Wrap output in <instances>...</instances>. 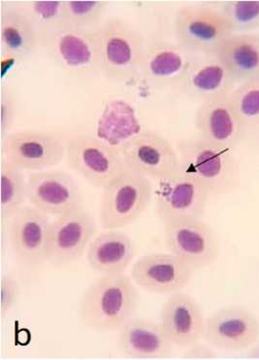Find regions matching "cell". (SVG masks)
<instances>
[{"label":"cell","instance_id":"6da1fadb","mask_svg":"<svg viewBox=\"0 0 259 360\" xmlns=\"http://www.w3.org/2000/svg\"><path fill=\"white\" fill-rule=\"evenodd\" d=\"M138 306L139 292L130 276H101L82 293L77 316L89 329L116 331L134 316Z\"/></svg>","mask_w":259,"mask_h":360},{"label":"cell","instance_id":"7a4b0ae2","mask_svg":"<svg viewBox=\"0 0 259 360\" xmlns=\"http://www.w3.org/2000/svg\"><path fill=\"white\" fill-rule=\"evenodd\" d=\"M179 169L203 184L212 195H225L238 181L239 166L233 149L198 136L177 143Z\"/></svg>","mask_w":259,"mask_h":360},{"label":"cell","instance_id":"3957f363","mask_svg":"<svg viewBox=\"0 0 259 360\" xmlns=\"http://www.w3.org/2000/svg\"><path fill=\"white\" fill-rule=\"evenodd\" d=\"M100 70L105 78L127 82L141 75L147 46L142 34L127 20L108 18L97 30Z\"/></svg>","mask_w":259,"mask_h":360},{"label":"cell","instance_id":"277c9868","mask_svg":"<svg viewBox=\"0 0 259 360\" xmlns=\"http://www.w3.org/2000/svg\"><path fill=\"white\" fill-rule=\"evenodd\" d=\"M153 196L152 180L130 169L102 190L99 221L102 229H120L135 223Z\"/></svg>","mask_w":259,"mask_h":360},{"label":"cell","instance_id":"5b68a950","mask_svg":"<svg viewBox=\"0 0 259 360\" xmlns=\"http://www.w3.org/2000/svg\"><path fill=\"white\" fill-rule=\"evenodd\" d=\"M176 42L196 56L217 53L233 34L220 10L206 4L186 5L174 19Z\"/></svg>","mask_w":259,"mask_h":360},{"label":"cell","instance_id":"8992f818","mask_svg":"<svg viewBox=\"0 0 259 360\" xmlns=\"http://www.w3.org/2000/svg\"><path fill=\"white\" fill-rule=\"evenodd\" d=\"M65 162L72 171L102 190L127 169L118 148L89 134L68 138Z\"/></svg>","mask_w":259,"mask_h":360},{"label":"cell","instance_id":"52a82bcc","mask_svg":"<svg viewBox=\"0 0 259 360\" xmlns=\"http://www.w3.org/2000/svg\"><path fill=\"white\" fill-rule=\"evenodd\" d=\"M68 138L42 130L11 132L2 140L4 158L23 171L49 170L65 160Z\"/></svg>","mask_w":259,"mask_h":360},{"label":"cell","instance_id":"ba28073f","mask_svg":"<svg viewBox=\"0 0 259 360\" xmlns=\"http://www.w3.org/2000/svg\"><path fill=\"white\" fill-rule=\"evenodd\" d=\"M211 195L203 184L179 169L158 181L156 214L163 226L183 219H203Z\"/></svg>","mask_w":259,"mask_h":360},{"label":"cell","instance_id":"9c48e42d","mask_svg":"<svg viewBox=\"0 0 259 360\" xmlns=\"http://www.w3.org/2000/svg\"><path fill=\"white\" fill-rule=\"evenodd\" d=\"M96 221L82 208L56 217L49 229L47 262L63 267L78 262L96 235Z\"/></svg>","mask_w":259,"mask_h":360},{"label":"cell","instance_id":"30bf717a","mask_svg":"<svg viewBox=\"0 0 259 360\" xmlns=\"http://www.w3.org/2000/svg\"><path fill=\"white\" fill-rule=\"evenodd\" d=\"M164 241L168 252L186 262L194 271L212 266L220 257L217 235L202 219H183L165 224Z\"/></svg>","mask_w":259,"mask_h":360},{"label":"cell","instance_id":"8fae6325","mask_svg":"<svg viewBox=\"0 0 259 360\" xmlns=\"http://www.w3.org/2000/svg\"><path fill=\"white\" fill-rule=\"evenodd\" d=\"M127 169L160 181L179 170L176 148L163 135L153 131L133 135L118 147Z\"/></svg>","mask_w":259,"mask_h":360},{"label":"cell","instance_id":"7c38bea8","mask_svg":"<svg viewBox=\"0 0 259 360\" xmlns=\"http://www.w3.org/2000/svg\"><path fill=\"white\" fill-rule=\"evenodd\" d=\"M49 214L35 207L25 205L8 223L10 247L20 266L38 269L47 262Z\"/></svg>","mask_w":259,"mask_h":360},{"label":"cell","instance_id":"4fadbf2b","mask_svg":"<svg viewBox=\"0 0 259 360\" xmlns=\"http://www.w3.org/2000/svg\"><path fill=\"white\" fill-rule=\"evenodd\" d=\"M45 49L56 65L77 77H91L101 73L97 30L63 27Z\"/></svg>","mask_w":259,"mask_h":360},{"label":"cell","instance_id":"5bb4252c","mask_svg":"<svg viewBox=\"0 0 259 360\" xmlns=\"http://www.w3.org/2000/svg\"><path fill=\"white\" fill-rule=\"evenodd\" d=\"M27 179L28 203L49 216H61L84 207L80 186L65 171H36Z\"/></svg>","mask_w":259,"mask_h":360},{"label":"cell","instance_id":"9a60e30c","mask_svg":"<svg viewBox=\"0 0 259 360\" xmlns=\"http://www.w3.org/2000/svg\"><path fill=\"white\" fill-rule=\"evenodd\" d=\"M259 321L250 309L225 306L208 316L203 340L222 351H243L258 341Z\"/></svg>","mask_w":259,"mask_h":360},{"label":"cell","instance_id":"2e32d148","mask_svg":"<svg viewBox=\"0 0 259 360\" xmlns=\"http://www.w3.org/2000/svg\"><path fill=\"white\" fill-rule=\"evenodd\" d=\"M194 270L171 252H153L139 257L130 270L135 285L146 292L172 295L191 282Z\"/></svg>","mask_w":259,"mask_h":360},{"label":"cell","instance_id":"e0dca14e","mask_svg":"<svg viewBox=\"0 0 259 360\" xmlns=\"http://www.w3.org/2000/svg\"><path fill=\"white\" fill-rule=\"evenodd\" d=\"M237 85L224 61L212 53L196 56L176 88L188 98L203 103L228 98Z\"/></svg>","mask_w":259,"mask_h":360},{"label":"cell","instance_id":"ac0fdd59","mask_svg":"<svg viewBox=\"0 0 259 360\" xmlns=\"http://www.w3.org/2000/svg\"><path fill=\"white\" fill-rule=\"evenodd\" d=\"M160 323L173 346L186 349L203 339L206 319L199 303L182 290L164 302Z\"/></svg>","mask_w":259,"mask_h":360},{"label":"cell","instance_id":"d6986e66","mask_svg":"<svg viewBox=\"0 0 259 360\" xmlns=\"http://www.w3.org/2000/svg\"><path fill=\"white\" fill-rule=\"evenodd\" d=\"M117 344L122 356L132 359H166L173 348L160 321L135 316L118 330Z\"/></svg>","mask_w":259,"mask_h":360},{"label":"cell","instance_id":"ffe728a7","mask_svg":"<svg viewBox=\"0 0 259 360\" xmlns=\"http://www.w3.org/2000/svg\"><path fill=\"white\" fill-rule=\"evenodd\" d=\"M196 57L176 41H158L147 46L141 76L149 85L176 88Z\"/></svg>","mask_w":259,"mask_h":360},{"label":"cell","instance_id":"44dd1931","mask_svg":"<svg viewBox=\"0 0 259 360\" xmlns=\"http://www.w3.org/2000/svg\"><path fill=\"white\" fill-rule=\"evenodd\" d=\"M136 257L134 241L119 229H105L92 239L86 259L101 276L125 274Z\"/></svg>","mask_w":259,"mask_h":360},{"label":"cell","instance_id":"7402d4cb","mask_svg":"<svg viewBox=\"0 0 259 360\" xmlns=\"http://www.w3.org/2000/svg\"><path fill=\"white\" fill-rule=\"evenodd\" d=\"M194 121L200 137L230 149L239 144L245 134L246 127L236 115L228 98L200 104Z\"/></svg>","mask_w":259,"mask_h":360},{"label":"cell","instance_id":"603a6c76","mask_svg":"<svg viewBox=\"0 0 259 360\" xmlns=\"http://www.w3.org/2000/svg\"><path fill=\"white\" fill-rule=\"evenodd\" d=\"M0 34L4 55L13 60H25L39 48L32 20L22 4L2 10Z\"/></svg>","mask_w":259,"mask_h":360},{"label":"cell","instance_id":"cb8c5ba5","mask_svg":"<svg viewBox=\"0 0 259 360\" xmlns=\"http://www.w3.org/2000/svg\"><path fill=\"white\" fill-rule=\"evenodd\" d=\"M215 55L224 61L238 84L259 77V34L233 33Z\"/></svg>","mask_w":259,"mask_h":360},{"label":"cell","instance_id":"d4e9b609","mask_svg":"<svg viewBox=\"0 0 259 360\" xmlns=\"http://www.w3.org/2000/svg\"><path fill=\"white\" fill-rule=\"evenodd\" d=\"M1 204L0 214L2 221L9 223L20 210L24 208L27 200V179L24 171L15 167L1 158Z\"/></svg>","mask_w":259,"mask_h":360},{"label":"cell","instance_id":"484cf974","mask_svg":"<svg viewBox=\"0 0 259 360\" xmlns=\"http://www.w3.org/2000/svg\"><path fill=\"white\" fill-rule=\"evenodd\" d=\"M22 6L32 20L39 48L45 49L64 27L63 1H30Z\"/></svg>","mask_w":259,"mask_h":360},{"label":"cell","instance_id":"4316f807","mask_svg":"<svg viewBox=\"0 0 259 360\" xmlns=\"http://www.w3.org/2000/svg\"><path fill=\"white\" fill-rule=\"evenodd\" d=\"M107 7L105 1H63L64 27L99 30L105 22Z\"/></svg>","mask_w":259,"mask_h":360},{"label":"cell","instance_id":"83f0119b","mask_svg":"<svg viewBox=\"0 0 259 360\" xmlns=\"http://www.w3.org/2000/svg\"><path fill=\"white\" fill-rule=\"evenodd\" d=\"M228 101L244 126H259V77L239 84Z\"/></svg>","mask_w":259,"mask_h":360},{"label":"cell","instance_id":"f1b7e54d","mask_svg":"<svg viewBox=\"0 0 259 360\" xmlns=\"http://www.w3.org/2000/svg\"><path fill=\"white\" fill-rule=\"evenodd\" d=\"M215 6L233 33H250L259 29V1H225Z\"/></svg>","mask_w":259,"mask_h":360},{"label":"cell","instance_id":"f546056e","mask_svg":"<svg viewBox=\"0 0 259 360\" xmlns=\"http://www.w3.org/2000/svg\"><path fill=\"white\" fill-rule=\"evenodd\" d=\"M22 288L19 281L12 274H4L0 278V320L4 321L12 309L17 305Z\"/></svg>","mask_w":259,"mask_h":360},{"label":"cell","instance_id":"4dcf8cb0","mask_svg":"<svg viewBox=\"0 0 259 360\" xmlns=\"http://www.w3.org/2000/svg\"><path fill=\"white\" fill-rule=\"evenodd\" d=\"M17 101L10 91H2L0 96V132L2 140L8 136L16 119Z\"/></svg>","mask_w":259,"mask_h":360},{"label":"cell","instance_id":"1f68e13d","mask_svg":"<svg viewBox=\"0 0 259 360\" xmlns=\"http://www.w3.org/2000/svg\"><path fill=\"white\" fill-rule=\"evenodd\" d=\"M215 357L217 354H215L214 347L208 344L207 342L201 343V341L186 348V351L182 356L183 359H215Z\"/></svg>","mask_w":259,"mask_h":360},{"label":"cell","instance_id":"d6a6232c","mask_svg":"<svg viewBox=\"0 0 259 360\" xmlns=\"http://www.w3.org/2000/svg\"><path fill=\"white\" fill-rule=\"evenodd\" d=\"M247 359H259V342H256L253 346H251L250 349H248L247 354Z\"/></svg>","mask_w":259,"mask_h":360}]
</instances>
